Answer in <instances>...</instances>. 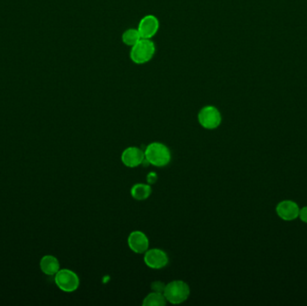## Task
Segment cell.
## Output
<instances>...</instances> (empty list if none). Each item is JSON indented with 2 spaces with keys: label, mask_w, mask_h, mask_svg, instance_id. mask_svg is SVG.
Here are the masks:
<instances>
[{
  "label": "cell",
  "mask_w": 307,
  "mask_h": 306,
  "mask_svg": "<svg viewBox=\"0 0 307 306\" xmlns=\"http://www.w3.org/2000/svg\"><path fill=\"white\" fill-rule=\"evenodd\" d=\"M144 153L147 163L157 167H164L171 162V151L162 143H151L146 147Z\"/></svg>",
  "instance_id": "6da1fadb"
},
{
  "label": "cell",
  "mask_w": 307,
  "mask_h": 306,
  "mask_svg": "<svg viewBox=\"0 0 307 306\" xmlns=\"http://www.w3.org/2000/svg\"><path fill=\"white\" fill-rule=\"evenodd\" d=\"M190 289L186 282L175 280L168 283L164 291L165 299L172 304H180L189 298Z\"/></svg>",
  "instance_id": "7a4b0ae2"
},
{
  "label": "cell",
  "mask_w": 307,
  "mask_h": 306,
  "mask_svg": "<svg viewBox=\"0 0 307 306\" xmlns=\"http://www.w3.org/2000/svg\"><path fill=\"white\" fill-rule=\"evenodd\" d=\"M156 47L150 39H141L130 50V59L137 64H144L152 60Z\"/></svg>",
  "instance_id": "3957f363"
},
{
  "label": "cell",
  "mask_w": 307,
  "mask_h": 306,
  "mask_svg": "<svg viewBox=\"0 0 307 306\" xmlns=\"http://www.w3.org/2000/svg\"><path fill=\"white\" fill-rule=\"evenodd\" d=\"M55 283L57 288L64 292L71 293L79 289V278L70 270H60L55 274Z\"/></svg>",
  "instance_id": "277c9868"
},
{
  "label": "cell",
  "mask_w": 307,
  "mask_h": 306,
  "mask_svg": "<svg viewBox=\"0 0 307 306\" xmlns=\"http://www.w3.org/2000/svg\"><path fill=\"white\" fill-rule=\"evenodd\" d=\"M198 120L204 128L215 129L221 124V113L218 108L208 105L200 110L198 114Z\"/></svg>",
  "instance_id": "5b68a950"
},
{
  "label": "cell",
  "mask_w": 307,
  "mask_h": 306,
  "mask_svg": "<svg viewBox=\"0 0 307 306\" xmlns=\"http://www.w3.org/2000/svg\"><path fill=\"white\" fill-rule=\"evenodd\" d=\"M144 262L147 267L154 270H160L167 266L169 258L163 250L155 248L147 250L144 255Z\"/></svg>",
  "instance_id": "8992f818"
},
{
  "label": "cell",
  "mask_w": 307,
  "mask_h": 306,
  "mask_svg": "<svg viewBox=\"0 0 307 306\" xmlns=\"http://www.w3.org/2000/svg\"><path fill=\"white\" fill-rule=\"evenodd\" d=\"M145 153L137 146H129L122 154V162L127 167L135 168L143 164Z\"/></svg>",
  "instance_id": "52a82bcc"
},
{
  "label": "cell",
  "mask_w": 307,
  "mask_h": 306,
  "mask_svg": "<svg viewBox=\"0 0 307 306\" xmlns=\"http://www.w3.org/2000/svg\"><path fill=\"white\" fill-rule=\"evenodd\" d=\"M300 207L292 200H283L276 207V212L282 220L293 221L299 216Z\"/></svg>",
  "instance_id": "ba28073f"
},
{
  "label": "cell",
  "mask_w": 307,
  "mask_h": 306,
  "mask_svg": "<svg viewBox=\"0 0 307 306\" xmlns=\"http://www.w3.org/2000/svg\"><path fill=\"white\" fill-rule=\"evenodd\" d=\"M129 249L135 253H145L149 247V240L143 232L134 231L128 237Z\"/></svg>",
  "instance_id": "9c48e42d"
},
{
  "label": "cell",
  "mask_w": 307,
  "mask_h": 306,
  "mask_svg": "<svg viewBox=\"0 0 307 306\" xmlns=\"http://www.w3.org/2000/svg\"><path fill=\"white\" fill-rule=\"evenodd\" d=\"M159 28V21L155 15L149 14L141 19L139 25V32L142 39H151L156 35Z\"/></svg>",
  "instance_id": "30bf717a"
},
{
  "label": "cell",
  "mask_w": 307,
  "mask_h": 306,
  "mask_svg": "<svg viewBox=\"0 0 307 306\" xmlns=\"http://www.w3.org/2000/svg\"><path fill=\"white\" fill-rule=\"evenodd\" d=\"M40 267L43 273L52 276L60 271V262L57 260V258L51 255H46L41 260Z\"/></svg>",
  "instance_id": "8fae6325"
},
{
  "label": "cell",
  "mask_w": 307,
  "mask_h": 306,
  "mask_svg": "<svg viewBox=\"0 0 307 306\" xmlns=\"http://www.w3.org/2000/svg\"><path fill=\"white\" fill-rule=\"evenodd\" d=\"M152 193V188L148 183H136L130 189V194L133 199L136 200H146Z\"/></svg>",
  "instance_id": "7c38bea8"
},
{
  "label": "cell",
  "mask_w": 307,
  "mask_h": 306,
  "mask_svg": "<svg viewBox=\"0 0 307 306\" xmlns=\"http://www.w3.org/2000/svg\"><path fill=\"white\" fill-rule=\"evenodd\" d=\"M166 299L162 293L151 292L143 300L144 306H164L166 304Z\"/></svg>",
  "instance_id": "4fadbf2b"
},
{
  "label": "cell",
  "mask_w": 307,
  "mask_h": 306,
  "mask_svg": "<svg viewBox=\"0 0 307 306\" xmlns=\"http://www.w3.org/2000/svg\"><path fill=\"white\" fill-rule=\"evenodd\" d=\"M142 38L140 36V32L136 29H129L122 34V41L128 46H134Z\"/></svg>",
  "instance_id": "5bb4252c"
},
{
  "label": "cell",
  "mask_w": 307,
  "mask_h": 306,
  "mask_svg": "<svg viewBox=\"0 0 307 306\" xmlns=\"http://www.w3.org/2000/svg\"><path fill=\"white\" fill-rule=\"evenodd\" d=\"M166 284H164L163 281H154L151 284V289L154 292L162 293L164 294V289H165Z\"/></svg>",
  "instance_id": "9a60e30c"
},
{
  "label": "cell",
  "mask_w": 307,
  "mask_h": 306,
  "mask_svg": "<svg viewBox=\"0 0 307 306\" xmlns=\"http://www.w3.org/2000/svg\"><path fill=\"white\" fill-rule=\"evenodd\" d=\"M157 181V175L154 171H151L147 175V182L149 185L155 184Z\"/></svg>",
  "instance_id": "2e32d148"
},
{
  "label": "cell",
  "mask_w": 307,
  "mask_h": 306,
  "mask_svg": "<svg viewBox=\"0 0 307 306\" xmlns=\"http://www.w3.org/2000/svg\"><path fill=\"white\" fill-rule=\"evenodd\" d=\"M298 217L300 218L302 222H304V223H306L307 224V206L301 208L300 211H299V216H298Z\"/></svg>",
  "instance_id": "e0dca14e"
}]
</instances>
